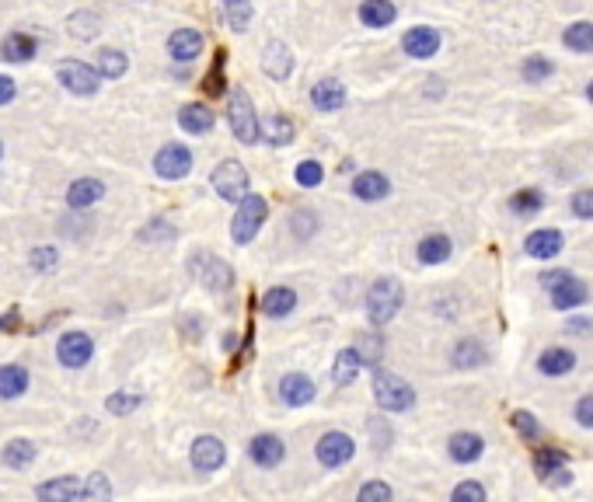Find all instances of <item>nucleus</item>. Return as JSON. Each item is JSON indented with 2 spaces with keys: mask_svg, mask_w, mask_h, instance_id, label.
Listing matches in <instances>:
<instances>
[{
  "mask_svg": "<svg viewBox=\"0 0 593 502\" xmlns=\"http://www.w3.org/2000/svg\"><path fill=\"white\" fill-rule=\"evenodd\" d=\"M227 123H231L234 140L245 143V147H255V143L262 140V123H258L255 101L249 98L245 88H231V98H227Z\"/></svg>",
  "mask_w": 593,
  "mask_h": 502,
  "instance_id": "1",
  "label": "nucleus"
},
{
  "mask_svg": "<svg viewBox=\"0 0 593 502\" xmlns=\"http://www.w3.org/2000/svg\"><path fill=\"white\" fill-rule=\"evenodd\" d=\"M569 332H587V335H590L593 321L590 317H572V321H569Z\"/></svg>",
  "mask_w": 593,
  "mask_h": 502,
  "instance_id": "58",
  "label": "nucleus"
},
{
  "mask_svg": "<svg viewBox=\"0 0 593 502\" xmlns=\"http://www.w3.org/2000/svg\"><path fill=\"white\" fill-rule=\"evenodd\" d=\"M450 251H454V245H450L447 234H430V238L419 241V251H415V255H419L423 265H440V262L450 258Z\"/></svg>",
  "mask_w": 593,
  "mask_h": 502,
  "instance_id": "31",
  "label": "nucleus"
},
{
  "mask_svg": "<svg viewBox=\"0 0 593 502\" xmlns=\"http://www.w3.org/2000/svg\"><path fill=\"white\" fill-rule=\"evenodd\" d=\"M569 276H572V273H541V286L552 293V290H555V286H562Z\"/></svg>",
  "mask_w": 593,
  "mask_h": 502,
  "instance_id": "57",
  "label": "nucleus"
},
{
  "mask_svg": "<svg viewBox=\"0 0 593 502\" xmlns=\"http://www.w3.org/2000/svg\"><path fill=\"white\" fill-rule=\"evenodd\" d=\"M548 489H569L572 485V474H569V468H562V471H552V474H545L541 478Z\"/></svg>",
  "mask_w": 593,
  "mask_h": 502,
  "instance_id": "55",
  "label": "nucleus"
},
{
  "mask_svg": "<svg viewBox=\"0 0 593 502\" xmlns=\"http://www.w3.org/2000/svg\"><path fill=\"white\" fill-rule=\"evenodd\" d=\"M179 126H182L186 133H192V136H203V133H210V129L217 126V116H214L210 105L192 101V105H186V108L179 112Z\"/></svg>",
  "mask_w": 593,
  "mask_h": 502,
  "instance_id": "22",
  "label": "nucleus"
},
{
  "mask_svg": "<svg viewBox=\"0 0 593 502\" xmlns=\"http://www.w3.org/2000/svg\"><path fill=\"white\" fill-rule=\"evenodd\" d=\"M576 422H580L583 429H593V394H583V398L576 402Z\"/></svg>",
  "mask_w": 593,
  "mask_h": 502,
  "instance_id": "54",
  "label": "nucleus"
},
{
  "mask_svg": "<svg viewBox=\"0 0 593 502\" xmlns=\"http://www.w3.org/2000/svg\"><path fill=\"white\" fill-rule=\"evenodd\" d=\"M81 496V481L74 474H60V478H49L42 485H35V499L39 502H77Z\"/></svg>",
  "mask_w": 593,
  "mask_h": 502,
  "instance_id": "13",
  "label": "nucleus"
},
{
  "mask_svg": "<svg viewBox=\"0 0 593 502\" xmlns=\"http://www.w3.org/2000/svg\"><path fill=\"white\" fill-rule=\"evenodd\" d=\"M510 422H513V429H517V433H520V439H537L541 437V422H537V419H534L531 411H524V408H520V411H513V415H510Z\"/></svg>",
  "mask_w": 593,
  "mask_h": 502,
  "instance_id": "46",
  "label": "nucleus"
},
{
  "mask_svg": "<svg viewBox=\"0 0 593 502\" xmlns=\"http://www.w3.org/2000/svg\"><path fill=\"white\" fill-rule=\"evenodd\" d=\"M356 502H391V485L388 481H367L360 489Z\"/></svg>",
  "mask_w": 593,
  "mask_h": 502,
  "instance_id": "49",
  "label": "nucleus"
},
{
  "mask_svg": "<svg viewBox=\"0 0 593 502\" xmlns=\"http://www.w3.org/2000/svg\"><path fill=\"white\" fill-rule=\"evenodd\" d=\"M353 195H356L360 203H380V199L391 195V182H388V175H380V171H360V175L353 178Z\"/></svg>",
  "mask_w": 593,
  "mask_h": 502,
  "instance_id": "16",
  "label": "nucleus"
},
{
  "mask_svg": "<svg viewBox=\"0 0 593 502\" xmlns=\"http://www.w3.org/2000/svg\"><path fill=\"white\" fill-rule=\"evenodd\" d=\"M29 380L31 376L22 363H7V367H0V398H4V402L22 398V394L29 391Z\"/></svg>",
  "mask_w": 593,
  "mask_h": 502,
  "instance_id": "25",
  "label": "nucleus"
},
{
  "mask_svg": "<svg viewBox=\"0 0 593 502\" xmlns=\"http://www.w3.org/2000/svg\"><path fill=\"white\" fill-rule=\"evenodd\" d=\"M489 359V352L482 349L478 339H461V342L450 349V363L454 367H461V370H468V367H482Z\"/></svg>",
  "mask_w": 593,
  "mask_h": 502,
  "instance_id": "32",
  "label": "nucleus"
},
{
  "mask_svg": "<svg viewBox=\"0 0 593 502\" xmlns=\"http://www.w3.org/2000/svg\"><path fill=\"white\" fill-rule=\"evenodd\" d=\"M0 457H4V464H7V468H18V471L31 468V461L39 457V446H35L31 439H11V443L4 446V454H0Z\"/></svg>",
  "mask_w": 593,
  "mask_h": 502,
  "instance_id": "33",
  "label": "nucleus"
},
{
  "mask_svg": "<svg viewBox=\"0 0 593 502\" xmlns=\"http://www.w3.org/2000/svg\"><path fill=\"white\" fill-rule=\"evenodd\" d=\"M374 402L384 411H406L415 405V391L406 376L388 374V370H377L374 374Z\"/></svg>",
  "mask_w": 593,
  "mask_h": 502,
  "instance_id": "3",
  "label": "nucleus"
},
{
  "mask_svg": "<svg viewBox=\"0 0 593 502\" xmlns=\"http://www.w3.org/2000/svg\"><path fill=\"white\" fill-rule=\"evenodd\" d=\"M311 105L318 112H339L345 105V84L336 77H325L311 88Z\"/></svg>",
  "mask_w": 593,
  "mask_h": 502,
  "instance_id": "19",
  "label": "nucleus"
},
{
  "mask_svg": "<svg viewBox=\"0 0 593 502\" xmlns=\"http://www.w3.org/2000/svg\"><path fill=\"white\" fill-rule=\"evenodd\" d=\"M188 269H192V276L203 282L206 290H214V293H223V290H231L234 286V269L217 258V255H210V251H199V255H192L188 258Z\"/></svg>",
  "mask_w": 593,
  "mask_h": 502,
  "instance_id": "6",
  "label": "nucleus"
},
{
  "mask_svg": "<svg viewBox=\"0 0 593 502\" xmlns=\"http://www.w3.org/2000/svg\"><path fill=\"white\" fill-rule=\"evenodd\" d=\"M293 307H297L293 286H273V290L262 297V314H269V317H286Z\"/></svg>",
  "mask_w": 593,
  "mask_h": 502,
  "instance_id": "30",
  "label": "nucleus"
},
{
  "mask_svg": "<svg viewBox=\"0 0 593 502\" xmlns=\"http://www.w3.org/2000/svg\"><path fill=\"white\" fill-rule=\"evenodd\" d=\"M541 206H545V195L537 188H520L517 195H510V210L517 217H534V213H541Z\"/></svg>",
  "mask_w": 593,
  "mask_h": 502,
  "instance_id": "38",
  "label": "nucleus"
},
{
  "mask_svg": "<svg viewBox=\"0 0 593 502\" xmlns=\"http://www.w3.org/2000/svg\"><path fill=\"white\" fill-rule=\"evenodd\" d=\"M39 53V42L25 35V31H11L4 42H0V56L7 63H29Z\"/></svg>",
  "mask_w": 593,
  "mask_h": 502,
  "instance_id": "24",
  "label": "nucleus"
},
{
  "mask_svg": "<svg viewBox=\"0 0 593 502\" xmlns=\"http://www.w3.org/2000/svg\"><path fill=\"white\" fill-rule=\"evenodd\" d=\"M447 446H450V461H458V464H475L485 450L482 437H475V433H454Z\"/></svg>",
  "mask_w": 593,
  "mask_h": 502,
  "instance_id": "29",
  "label": "nucleus"
},
{
  "mask_svg": "<svg viewBox=\"0 0 593 502\" xmlns=\"http://www.w3.org/2000/svg\"><path fill=\"white\" fill-rule=\"evenodd\" d=\"M249 457L258 464V468H276L283 457H286V446H283L280 437L262 433V437H255L249 443Z\"/></svg>",
  "mask_w": 593,
  "mask_h": 502,
  "instance_id": "17",
  "label": "nucleus"
},
{
  "mask_svg": "<svg viewBox=\"0 0 593 502\" xmlns=\"http://www.w3.org/2000/svg\"><path fill=\"white\" fill-rule=\"evenodd\" d=\"M587 98H590V105H593V81L587 84Z\"/></svg>",
  "mask_w": 593,
  "mask_h": 502,
  "instance_id": "60",
  "label": "nucleus"
},
{
  "mask_svg": "<svg viewBox=\"0 0 593 502\" xmlns=\"http://www.w3.org/2000/svg\"><path fill=\"white\" fill-rule=\"evenodd\" d=\"M101 195H105V186L98 182V178H77L74 186L66 188V203H70V210H88L94 203H101Z\"/></svg>",
  "mask_w": 593,
  "mask_h": 502,
  "instance_id": "26",
  "label": "nucleus"
},
{
  "mask_svg": "<svg viewBox=\"0 0 593 502\" xmlns=\"http://www.w3.org/2000/svg\"><path fill=\"white\" fill-rule=\"evenodd\" d=\"M293 133H297V126H293V119H286V116H269V119H266V140H269L273 147L293 143Z\"/></svg>",
  "mask_w": 593,
  "mask_h": 502,
  "instance_id": "39",
  "label": "nucleus"
},
{
  "mask_svg": "<svg viewBox=\"0 0 593 502\" xmlns=\"http://www.w3.org/2000/svg\"><path fill=\"white\" fill-rule=\"evenodd\" d=\"M57 262H60V255H57V248H31V269L35 273H53L57 269Z\"/></svg>",
  "mask_w": 593,
  "mask_h": 502,
  "instance_id": "48",
  "label": "nucleus"
},
{
  "mask_svg": "<svg viewBox=\"0 0 593 502\" xmlns=\"http://www.w3.org/2000/svg\"><path fill=\"white\" fill-rule=\"evenodd\" d=\"M450 502H485V489H482L478 481H461V485L454 489Z\"/></svg>",
  "mask_w": 593,
  "mask_h": 502,
  "instance_id": "51",
  "label": "nucleus"
},
{
  "mask_svg": "<svg viewBox=\"0 0 593 502\" xmlns=\"http://www.w3.org/2000/svg\"><path fill=\"white\" fill-rule=\"evenodd\" d=\"M562 230H555V227H541V230L528 234V241H524V248H528L531 258H555L562 251Z\"/></svg>",
  "mask_w": 593,
  "mask_h": 502,
  "instance_id": "20",
  "label": "nucleus"
},
{
  "mask_svg": "<svg viewBox=\"0 0 593 502\" xmlns=\"http://www.w3.org/2000/svg\"><path fill=\"white\" fill-rule=\"evenodd\" d=\"M188 457H192V468L199 471V474H214V471H220L227 464V446L217 437H196Z\"/></svg>",
  "mask_w": 593,
  "mask_h": 502,
  "instance_id": "11",
  "label": "nucleus"
},
{
  "mask_svg": "<svg viewBox=\"0 0 593 502\" xmlns=\"http://www.w3.org/2000/svg\"><path fill=\"white\" fill-rule=\"evenodd\" d=\"M314 454H318V464L328 471L343 468L353 461V454H356V443L349 433H339V429H332V433H325V437L318 439V446H314Z\"/></svg>",
  "mask_w": 593,
  "mask_h": 502,
  "instance_id": "7",
  "label": "nucleus"
},
{
  "mask_svg": "<svg viewBox=\"0 0 593 502\" xmlns=\"http://www.w3.org/2000/svg\"><path fill=\"white\" fill-rule=\"evenodd\" d=\"M210 186L217 192L220 199L227 203H245L251 192H249V171L241 160H220L210 175Z\"/></svg>",
  "mask_w": 593,
  "mask_h": 502,
  "instance_id": "4",
  "label": "nucleus"
},
{
  "mask_svg": "<svg viewBox=\"0 0 593 502\" xmlns=\"http://www.w3.org/2000/svg\"><path fill=\"white\" fill-rule=\"evenodd\" d=\"M22 325V314L18 311H7L4 317H0V332H7V328H18Z\"/></svg>",
  "mask_w": 593,
  "mask_h": 502,
  "instance_id": "59",
  "label": "nucleus"
},
{
  "mask_svg": "<svg viewBox=\"0 0 593 502\" xmlns=\"http://www.w3.org/2000/svg\"><path fill=\"white\" fill-rule=\"evenodd\" d=\"M552 74H555V63L548 60V56H541V53L528 56V60H524V66H520V77H524L528 84H545Z\"/></svg>",
  "mask_w": 593,
  "mask_h": 502,
  "instance_id": "37",
  "label": "nucleus"
},
{
  "mask_svg": "<svg viewBox=\"0 0 593 502\" xmlns=\"http://www.w3.org/2000/svg\"><path fill=\"white\" fill-rule=\"evenodd\" d=\"M251 18H255L251 0H223V22H227V29L249 31Z\"/></svg>",
  "mask_w": 593,
  "mask_h": 502,
  "instance_id": "35",
  "label": "nucleus"
},
{
  "mask_svg": "<svg viewBox=\"0 0 593 502\" xmlns=\"http://www.w3.org/2000/svg\"><path fill=\"white\" fill-rule=\"evenodd\" d=\"M587 297H590V286H587L583 280H576V276H569L562 286H555V290H552V304H555L559 311L583 307V304H587Z\"/></svg>",
  "mask_w": 593,
  "mask_h": 502,
  "instance_id": "23",
  "label": "nucleus"
},
{
  "mask_svg": "<svg viewBox=\"0 0 593 502\" xmlns=\"http://www.w3.org/2000/svg\"><path fill=\"white\" fill-rule=\"evenodd\" d=\"M168 53L175 63H192L203 56V35L196 29H179L168 39Z\"/></svg>",
  "mask_w": 593,
  "mask_h": 502,
  "instance_id": "15",
  "label": "nucleus"
},
{
  "mask_svg": "<svg viewBox=\"0 0 593 502\" xmlns=\"http://www.w3.org/2000/svg\"><path fill=\"white\" fill-rule=\"evenodd\" d=\"M66 29H70V35H77V39H94L98 31H101V22H98V14H92V11H77V14H70L66 18Z\"/></svg>",
  "mask_w": 593,
  "mask_h": 502,
  "instance_id": "41",
  "label": "nucleus"
},
{
  "mask_svg": "<svg viewBox=\"0 0 593 502\" xmlns=\"http://www.w3.org/2000/svg\"><path fill=\"white\" fill-rule=\"evenodd\" d=\"M266 217H269V203H266L262 195H249L245 203H238V213L231 220V238H234L238 245L255 241V234L262 230Z\"/></svg>",
  "mask_w": 593,
  "mask_h": 502,
  "instance_id": "5",
  "label": "nucleus"
},
{
  "mask_svg": "<svg viewBox=\"0 0 593 502\" xmlns=\"http://www.w3.org/2000/svg\"><path fill=\"white\" fill-rule=\"evenodd\" d=\"M223 63H227V53H217V60H214L210 74H206V81H203V91L214 94V98L227 91V88H223V84H227V81H223Z\"/></svg>",
  "mask_w": 593,
  "mask_h": 502,
  "instance_id": "47",
  "label": "nucleus"
},
{
  "mask_svg": "<svg viewBox=\"0 0 593 502\" xmlns=\"http://www.w3.org/2000/svg\"><path fill=\"white\" fill-rule=\"evenodd\" d=\"M94 356V342L92 335H84V332H63L60 342H57V359H60L63 367H70V370H81V367H88Z\"/></svg>",
  "mask_w": 593,
  "mask_h": 502,
  "instance_id": "10",
  "label": "nucleus"
},
{
  "mask_svg": "<svg viewBox=\"0 0 593 502\" xmlns=\"http://www.w3.org/2000/svg\"><path fill=\"white\" fill-rule=\"evenodd\" d=\"M360 370H363V356H360V349H356V345H349V349H343V352L336 356L332 380H336L339 387H349V384L360 376Z\"/></svg>",
  "mask_w": 593,
  "mask_h": 502,
  "instance_id": "28",
  "label": "nucleus"
},
{
  "mask_svg": "<svg viewBox=\"0 0 593 502\" xmlns=\"http://www.w3.org/2000/svg\"><path fill=\"white\" fill-rule=\"evenodd\" d=\"M293 178H297V186L301 188H318L321 182H325V171H321L318 160H301L297 171H293Z\"/></svg>",
  "mask_w": 593,
  "mask_h": 502,
  "instance_id": "44",
  "label": "nucleus"
},
{
  "mask_svg": "<svg viewBox=\"0 0 593 502\" xmlns=\"http://www.w3.org/2000/svg\"><path fill=\"white\" fill-rule=\"evenodd\" d=\"M154 171L164 182L186 178L188 171H192V151H188L186 143H168V147H161L154 157Z\"/></svg>",
  "mask_w": 593,
  "mask_h": 502,
  "instance_id": "9",
  "label": "nucleus"
},
{
  "mask_svg": "<svg viewBox=\"0 0 593 502\" xmlns=\"http://www.w3.org/2000/svg\"><path fill=\"white\" fill-rule=\"evenodd\" d=\"M402 304H406V290H402V282L391 280V276H380V280L367 290V317H371V325H388V321H395V314L402 311Z\"/></svg>",
  "mask_w": 593,
  "mask_h": 502,
  "instance_id": "2",
  "label": "nucleus"
},
{
  "mask_svg": "<svg viewBox=\"0 0 593 502\" xmlns=\"http://www.w3.org/2000/svg\"><path fill=\"white\" fill-rule=\"evenodd\" d=\"M262 70H266L273 81H286V77L293 74V53H290V46H283L280 39L269 42V46L262 49Z\"/></svg>",
  "mask_w": 593,
  "mask_h": 502,
  "instance_id": "18",
  "label": "nucleus"
},
{
  "mask_svg": "<svg viewBox=\"0 0 593 502\" xmlns=\"http://www.w3.org/2000/svg\"><path fill=\"white\" fill-rule=\"evenodd\" d=\"M280 398L283 405L304 408L314 402V380L308 374H286L280 380Z\"/></svg>",
  "mask_w": 593,
  "mask_h": 502,
  "instance_id": "14",
  "label": "nucleus"
},
{
  "mask_svg": "<svg viewBox=\"0 0 593 502\" xmlns=\"http://www.w3.org/2000/svg\"><path fill=\"white\" fill-rule=\"evenodd\" d=\"M140 405H144V398L140 394H129V391H116V394L105 398L109 415H129V411H136Z\"/></svg>",
  "mask_w": 593,
  "mask_h": 502,
  "instance_id": "43",
  "label": "nucleus"
},
{
  "mask_svg": "<svg viewBox=\"0 0 593 502\" xmlns=\"http://www.w3.org/2000/svg\"><path fill=\"white\" fill-rule=\"evenodd\" d=\"M398 18V7L391 0H363L360 4V22L367 29H388Z\"/></svg>",
  "mask_w": 593,
  "mask_h": 502,
  "instance_id": "27",
  "label": "nucleus"
},
{
  "mask_svg": "<svg viewBox=\"0 0 593 502\" xmlns=\"http://www.w3.org/2000/svg\"><path fill=\"white\" fill-rule=\"evenodd\" d=\"M562 46L572 53H593V22H576L562 31Z\"/></svg>",
  "mask_w": 593,
  "mask_h": 502,
  "instance_id": "36",
  "label": "nucleus"
},
{
  "mask_svg": "<svg viewBox=\"0 0 593 502\" xmlns=\"http://www.w3.org/2000/svg\"><path fill=\"white\" fill-rule=\"evenodd\" d=\"M356 349H360V356H363L367 367H377V363H380V349H384V342H380V335H363Z\"/></svg>",
  "mask_w": 593,
  "mask_h": 502,
  "instance_id": "50",
  "label": "nucleus"
},
{
  "mask_svg": "<svg viewBox=\"0 0 593 502\" xmlns=\"http://www.w3.org/2000/svg\"><path fill=\"white\" fill-rule=\"evenodd\" d=\"M440 42H443V35H440V29H433V25H415V29H408L406 35H402V49H406V56H412V60H430V56H437Z\"/></svg>",
  "mask_w": 593,
  "mask_h": 502,
  "instance_id": "12",
  "label": "nucleus"
},
{
  "mask_svg": "<svg viewBox=\"0 0 593 502\" xmlns=\"http://www.w3.org/2000/svg\"><path fill=\"white\" fill-rule=\"evenodd\" d=\"M77 502H112V481H109V474L92 471V474H88V481L81 485V496H77Z\"/></svg>",
  "mask_w": 593,
  "mask_h": 502,
  "instance_id": "34",
  "label": "nucleus"
},
{
  "mask_svg": "<svg viewBox=\"0 0 593 502\" xmlns=\"http://www.w3.org/2000/svg\"><path fill=\"white\" fill-rule=\"evenodd\" d=\"M569 464V457H565V450H555V446H541V450H534V471L545 478V474H552V471H562Z\"/></svg>",
  "mask_w": 593,
  "mask_h": 502,
  "instance_id": "40",
  "label": "nucleus"
},
{
  "mask_svg": "<svg viewBox=\"0 0 593 502\" xmlns=\"http://www.w3.org/2000/svg\"><path fill=\"white\" fill-rule=\"evenodd\" d=\"M572 213L580 220H593V188H580L572 195Z\"/></svg>",
  "mask_w": 593,
  "mask_h": 502,
  "instance_id": "52",
  "label": "nucleus"
},
{
  "mask_svg": "<svg viewBox=\"0 0 593 502\" xmlns=\"http://www.w3.org/2000/svg\"><path fill=\"white\" fill-rule=\"evenodd\" d=\"M572 367H576V352L562 349V345H552V349H545L537 356V370L545 376H565L572 374Z\"/></svg>",
  "mask_w": 593,
  "mask_h": 502,
  "instance_id": "21",
  "label": "nucleus"
},
{
  "mask_svg": "<svg viewBox=\"0 0 593 502\" xmlns=\"http://www.w3.org/2000/svg\"><path fill=\"white\" fill-rule=\"evenodd\" d=\"M14 94H18V84H14L7 74H0V105H11Z\"/></svg>",
  "mask_w": 593,
  "mask_h": 502,
  "instance_id": "56",
  "label": "nucleus"
},
{
  "mask_svg": "<svg viewBox=\"0 0 593 502\" xmlns=\"http://www.w3.org/2000/svg\"><path fill=\"white\" fill-rule=\"evenodd\" d=\"M57 81L74 94H94L101 88L98 66H88V63H81V60H63L60 66H57Z\"/></svg>",
  "mask_w": 593,
  "mask_h": 502,
  "instance_id": "8",
  "label": "nucleus"
},
{
  "mask_svg": "<svg viewBox=\"0 0 593 502\" xmlns=\"http://www.w3.org/2000/svg\"><path fill=\"white\" fill-rule=\"evenodd\" d=\"M126 66H129V60H126V53H119V49H101L98 53V74L109 77V81L123 77Z\"/></svg>",
  "mask_w": 593,
  "mask_h": 502,
  "instance_id": "42",
  "label": "nucleus"
},
{
  "mask_svg": "<svg viewBox=\"0 0 593 502\" xmlns=\"http://www.w3.org/2000/svg\"><path fill=\"white\" fill-rule=\"evenodd\" d=\"M0 157H4V143H0Z\"/></svg>",
  "mask_w": 593,
  "mask_h": 502,
  "instance_id": "61",
  "label": "nucleus"
},
{
  "mask_svg": "<svg viewBox=\"0 0 593 502\" xmlns=\"http://www.w3.org/2000/svg\"><path fill=\"white\" fill-rule=\"evenodd\" d=\"M140 238H144V241H157V238H164V241H168V238H175V227H171L168 220H151V227H147V230H140Z\"/></svg>",
  "mask_w": 593,
  "mask_h": 502,
  "instance_id": "53",
  "label": "nucleus"
},
{
  "mask_svg": "<svg viewBox=\"0 0 593 502\" xmlns=\"http://www.w3.org/2000/svg\"><path fill=\"white\" fill-rule=\"evenodd\" d=\"M290 230H293V238H301V241H308V238H314L318 234V213H311V210H297L293 217H290Z\"/></svg>",
  "mask_w": 593,
  "mask_h": 502,
  "instance_id": "45",
  "label": "nucleus"
}]
</instances>
